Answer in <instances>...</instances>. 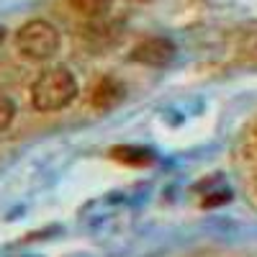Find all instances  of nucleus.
Returning <instances> with one entry per match:
<instances>
[{
    "label": "nucleus",
    "mask_w": 257,
    "mask_h": 257,
    "mask_svg": "<svg viewBox=\"0 0 257 257\" xmlns=\"http://www.w3.org/2000/svg\"><path fill=\"white\" fill-rule=\"evenodd\" d=\"M13 118H16V105H13V100L6 98V95H0V132H6V128L13 123Z\"/></svg>",
    "instance_id": "7"
},
{
    "label": "nucleus",
    "mask_w": 257,
    "mask_h": 257,
    "mask_svg": "<svg viewBox=\"0 0 257 257\" xmlns=\"http://www.w3.org/2000/svg\"><path fill=\"white\" fill-rule=\"evenodd\" d=\"M126 98V85L116 77H103L95 82V88L90 93V103H93V108L95 111H113L118 108V105L123 103Z\"/></svg>",
    "instance_id": "4"
},
{
    "label": "nucleus",
    "mask_w": 257,
    "mask_h": 257,
    "mask_svg": "<svg viewBox=\"0 0 257 257\" xmlns=\"http://www.w3.org/2000/svg\"><path fill=\"white\" fill-rule=\"evenodd\" d=\"M3 39H6V29L0 26V44H3Z\"/></svg>",
    "instance_id": "8"
},
{
    "label": "nucleus",
    "mask_w": 257,
    "mask_h": 257,
    "mask_svg": "<svg viewBox=\"0 0 257 257\" xmlns=\"http://www.w3.org/2000/svg\"><path fill=\"white\" fill-rule=\"evenodd\" d=\"M111 155H113V160H118V162L139 165V167L152 162V152H149V149H144V147H113Z\"/></svg>",
    "instance_id": "5"
},
{
    "label": "nucleus",
    "mask_w": 257,
    "mask_h": 257,
    "mask_svg": "<svg viewBox=\"0 0 257 257\" xmlns=\"http://www.w3.org/2000/svg\"><path fill=\"white\" fill-rule=\"evenodd\" d=\"M113 0H70V6L82 13V16H90V18H100L111 11Z\"/></svg>",
    "instance_id": "6"
},
{
    "label": "nucleus",
    "mask_w": 257,
    "mask_h": 257,
    "mask_svg": "<svg viewBox=\"0 0 257 257\" xmlns=\"http://www.w3.org/2000/svg\"><path fill=\"white\" fill-rule=\"evenodd\" d=\"M77 98V80L67 67L44 70L31 85V105L41 113L62 111Z\"/></svg>",
    "instance_id": "1"
},
{
    "label": "nucleus",
    "mask_w": 257,
    "mask_h": 257,
    "mask_svg": "<svg viewBox=\"0 0 257 257\" xmlns=\"http://www.w3.org/2000/svg\"><path fill=\"white\" fill-rule=\"evenodd\" d=\"M139 3H147V0H139Z\"/></svg>",
    "instance_id": "9"
},
{
    "label": "nucleus",
    "mask_w": 257,
    "mask_h": 257,
    "mask_svg": "<svg viewBox=\"0 0 257 257\" xmlns=\"http://www.w3.org/2000/svg\"><path fill=\"white\" fill-rule=\"evenodd\" d=\"M175 44L165 36H149L132 49V59L147 67H165L175 59Z\"/></svg>",
    "instance_id": "3"
},
{
    "label": "nucleus",
    "mask_w": 257,
    "mask_h": 257,
    "mask_svg": "<svg viewBox=\"0 0 257 257\" xmlns=\"http://www.w3.org/2000/svg\"><path fill=\"white\" fill-rule=\"evenodd\" d=\"M16 47L26 59L44 62L59 49V31L44 18H31L16 34Z\"/></svg>",
    "instance_id": "2"
}]
</instances>
